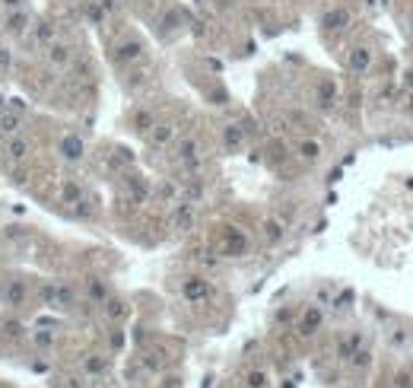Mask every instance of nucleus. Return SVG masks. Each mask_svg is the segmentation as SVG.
I'll return each instance as SVG.
<instances>
[{"label": "nucleus", "mask_w": 413, "mask_h": 388, "mask_svg": "<svg viewBox=\"0 0 413 388\" xmlns=\"http://www.w3.org/2000/svg\"><path fill=\"white\" fill-rule=\"evenodd\" d=\"M32 26V16H29V10H10V16H6V23H3V29L10 32V35H26V29Z\"/></svg>", "instance_id": "f257e3e1"}, {"label": "nucleus", "mask_w": 413, "mask_h": 388, "mask_svg": "<svg viewBox=\"0 0 413 388\" xmlns=\"http://www.w3.org/2000/svg\"><path fill=\"white\" fill-rule=\"evenodd\" d=\"M29 150H32V143L26 137H6V146H3V153H6V159H10V163H23L26 156H29Z\"/></svg>", "instance_id": "f03ea898"}, {"label": "nucleus", "mask_w": 413, "mask_h": 388, "mask_svg": "<svg viewBox=\"0 0 413 388\" xmlns=\"http://www.w3.org/2000/svg\"><path fill=\"white\" fill-rule=\"evenodd\" d=\"M86 153V143L80 137H73V134H67V137H60V156L70 159V163H77L80 156Z\"/></svg>", "instance_id": "7ed1b4c3"}, {"label": "nucleus", "mask_w": 413, "mask_h": 388, "mask_svg": "<svg viewBox=\"0 0 413 388\" xmlns=\"http://www.w3.org/2000/svg\"><path fill=\"white\" fill-rule=\"evenodd\" d=\"M48 64L54 67V70H64V67L73 64V51L67 48V45H51L48 48Z\"/></svg>", "instance_id": "20e7f679"}, {"label": "nucleus", "mask_w": 413, "mask_h": 388, "mask_svg": "<svg viewBox=\"0 0 413 388\" xmlns=\"http://www.w3.org/2000/svg\"><path fill=\"white\" fill-rule=\"evenodd\" d=\"M172 226H175L178 232L191 229V226H194V207H191V204H178V207H175V213H172Z\"/></svg>", "instance_id": "39448f33"}, {"label": "nucleus", "mask_w": 413, "mask_h": 388, "mask_svg": "<svg viewBox=\"0 0 413 388\" xmlns=\"http://www.w3.org/2000/svg\"><path fill=\"white\" fill-rule=\"evenodd\" d=\"M207 293H210V286L204 283V280H197V277L185 280V296L191 299V303H204V299H207Z\"/></svg>", "instance_id": "423d86ee"}, {"label": "nucleus", "mask_w": 413, "mask_h": 388, "mask_svg": "<svg viewBox=\"0 0 413 388\" xmlns=\"http://www.w3.org/2000/svg\"><path fill=\"white\" fill-rule=\"evenodd\" d=\"M19 128H23V118H19L16 111H3V115H0V134H3V137H16Z\"/></svg>", "instance_id": "0eeeda50"}, {"label": "nucleus", "mask_w": 413, "mask_h": 388, "mask_svg": "<svg viewBox=\"0 0 413 388\" xmlns=\"http://www.w3.org/2000/svg\"><path fill=\"white\" fill-rule=\"evenodd\" d=\"M140 42H121L118 45V51H114V61H121V64H131V61H137L140 57Z\"/></svg>", "instance_id": "6e6552de"}, {"label": "nucleus", "mask_w": 413, "mask_h": 388, "mask_svg": "<svg viewBox=\"0 0 413 388\" xmlns=\"http://www.w3.org/2000/svg\"><path fill=\"white\" fill-rule=\"evenodd\" d=\"M172 137H175V128H172V124H153V128H150V143H153V146H165Z\"/></svg>", "instance_id": "1a4fd4ad"}, {"label": "nucleus", "mask_w": 413, "mask_h": 388, "mask_svg": "<svg viewBox=\"0 0 413 388\" xmlns=\"http://www.w3.org/2000/svg\"><path fill=\"white\" fill-rule=\"evenodd\" d=\"M197 150H200V146H197V140H194V137L181 140V146H178V159H181V163H188V166H194V163H197Z\"/></svg>", "instance_id": "9d476101"}, {"label": "nucleus", "mask_w": 413, "mask_h": 388, "mask_svg": "<svg viewBox=\"0 0 413 388\" xmlns=\"http://www.w3.org/2000/svg\"><path fill=\"white\" fill-rule=\"evenodd\" d=\"M372 64V51L369 48H353L350 51V70H365Z\"/></svg>", "instance_id": "9b49d317"}, {"label": "nucleus", "mask_w": 413, "mask_h": 388, "mask_svg": "<svg viewBox=\"0 0 413 388\" xmlns=\"http://www.w3.org/2000/svg\"><path fill=\"white\" fill-rule=\"evenodd\" d=\"M73 303H77V293H73L67 283H57V303L54 305H57V309H70Z\"/></svg>", "instance_id": "f8f14e48"}, {"label": "nucleus", "mask_w": 413, "mask_h": 388, "mask_svg": "<svg viewBox=\"0 0 413 388\" xmlns=\"http://www.w3.org/2000/svg\"><path fill=\"white\" fill-rule=\"evenodd\" d=\"M32 38H35L38 45L51 42V38H54V26L51 23H35V26H32Z\"/></svg>", "instance_id": "ddd939ff"}, {"label": "nucleus", "mask_w": 413, "mask_h": 388, "mask_svg": "<svg viewBox=\"0 0 413 388\" xmlns=\"http://www.w3.org/2000/svg\"><path fill=\"white\" fill-rule=\"evenodd\" d=\"M3 296H6V303H10V305H19V303H23V299H26V286L13 280V283H10V286H6V290H3Z\"/></svg>", "instance_id": "4468645a"}, {"label": "nucleus", "mask_w": 413, "mask_h": 388, "mask_svg": "<svg viewBox=\"0 0 413 388\" xmlns=\"http://www.w3.org/2000/svg\"><path fill=\"white\" fill-rule=\"evenodd\" d=\"M264 239H267V242H280L283 239V223L280 220H267V223H264Z\"/></svg>", "instance_id": "2eb2a0df"}, {"label": "nucleus", "mask_w": 413, "mask_h": 388, "mask_svg": "<svg viewBox=\"0 0 413 388\" xmlns=\"http://www.w3.org/2000/svg\"><path fill=\"white\" fill-rule=\"evenodd\" d=\"M299 156L302 159H318V156H321V143H318V140H302V143H299Z\"/></svg>", "instance_id": "dca6fc26"}, {"label": "nucleus", "mask_w": 413, "mask_h": 388, "mask_svg": "<svg viewBox=\"0 0 413 388\" xmlns=\"http://www.w3.org/2000/svg\"><path fill=\"white\" fill-rule=\"evenodd\" d=\"M318 325H321V312H318V309H308L305 318H302V334H315Z\"/></svg>", "instance_id": "f3484780"}, {"label": "nucleus", "mask_w": 413, "mask_h": 388, "mask_svg": "<svg viewBox=\"0 0 413 388\" xmlns=\"http://www.w3.org/2000/svg\"><path fill=\"white\" fill-rule=\"evenodd\" d=\"M347 23H350V16L343 10H334V13L324 16V26H328V29H340V26H347Z\"/></svg>", "instance_id": "a211bd4d"}, {"label": "nucleus", "mask_w": 413, "mask_h": 388, "mask_svg": "<svg viewBox=\"0 0 413 388\" xmlns=\"http://www.w3.org/2000/svg\"><path fill=\"white\" fill-rule=\"evenodd\" d=\"M86 290H89V296L96 299V303H105V283L99 277H92V280H86Z\"/></svg>", "instance_id": "6ab92c4d"}, {"label": "nucleus", "mask_w": 413, "mask_h": 388, "mask_svg": "<svg viewBox=\"0 0 413 388\" xmlns=\"http://www.w3.org/2000/svg\"><path fill=\"white\" fill-rule=\"evenodd\" d=\"M222 140H226L229 150H235V146H242V128H235V124H229L226 134H222Z\"/></svg>", "instance_id": "aec40b11"}, {"label": "nucleus", "mask_w": 413, "mask_h": 388, "mask_svg": "<svg viewBox=\"0 0 413 388\" xmlns=\"http://www.w3.org/2000/svg\"><path fill=\"white\" fill-rule=\"evenodd\" d=\"M245 385H248V388H267V372H261V369H254V372H248V379H245Z\"/></svg>", "instance_id": "412c9836"}, {"label": "nucleus", "mask_w": 413, "mask_h": 388, "mask_svg": "<svg viewBox=\"0 0 413 388\" xmlns=\"http://www.w3.org/2000/svg\"><path fill=\"white\" fill-rule=\"evenodd\" d=\"M318 96H321V105H330V102H334V83H321Z\"/></svg>", "instance_id": "4be33fe9"}, {"label": "nucleus", "mask_w": 413, "mask_h": 388, "mask_svg": "<svg viewBox=\"0 0 413 388\" xmlns=\"http://www.w3.org/2000/svg\"><path fill=\"white\" fill-rule=\"evenodd\" d=\"M35 344L51 347V344H54V334H51V331H45V328H38V331H35Z\"/></svg>", "instance_id": "5701e85b"}, {"label": "nucleus", "mask_w": 413, "mask_h": 388, "mask_svg": "<svg viewBox=\"0 0 413 388\" xmlns=\"http://www.w3.org/2000/svg\"><path fill=\"white\" fill-rule=\"evenodd\" d=\"M353 366H356V369H365V366H369V350L353 353Z\"/></svg>", "instance_id": "b1692460"}, {"label": "nucleus", "mask_w": 413, "mask_h": 388, "mask_svg": "<svg viewBox=\"0 0 413 388\" xmlns=\"http://www.w3.org/2000/svg\"><path fill=\"white\" fill-rule=\"evenodd\" d=\"M10 64H13V55L0 48V73H6V70H10Z\"/></svg>", "instance_id": "393cba45"}, {"label": "nucleus", "mask_w": 413, "mask_h": 388, "mask_svg": "<svg viewBox=\"0 0 413 388\" xmlns=\"http://www.w3.org/2000/svg\"><path fill=\"white\" fill-rule=\"evenodd\" d=\"M137 124H140V131H150L153 128V118L146 115V111H137Z\"/></svg>", "instance_id": "a878e982"}, {"label": "nucleus", "mask_w": 413, "mask_h": 388, "mask_svg": "<svg viewBox=\"0 0 413 388\" xmlns=\"http://www.w3.org/2000/svg\"><path fill=\"white\" fill-rule=\"evenodd\" d=\"M102 360H86V369H89V372H102Z\"/></svg>", "instance_id": "bb28decb"}, {"label": "nucleus", "mask_w": 413, "mask_h": 388, "mask_svg": "<svg viewBox=\"0 0 413 388\" xmlns=\"http://www.w3.org/2000/svg\"><path fill=\"white\" fill-rule=\"evenodd\" d=\"M121 312H124V309H121V303H108V315H111V318H118Z\"/></svg>", "instance_id": "cd10ccee"}, {"label": "nucleus", "mask_w": 413, "mask_h": 388, "mask_svg": "<svg viewBox=\"0 0 413 388\" xmlns=\"http://www.w3.org/2000/svg\"><path fill=\"white\" fill-rule=\"evenodd\" d=\"M397 388H410V376L404 372V376H397Z\"/></svg>", "instance_id": "c85d7f7f"}, {"label": "nucleus", "mask_w": 413, "mask_h": 388, "mask_svg": "<svg viewBox=\"0 0 413 388\" xmlns=\"http://www.w3.org/2000/svg\"><path fill=\"white\" fill-rule=\"evenodd\" d=\"M6 6H10V10H23V0H3Z\"/></svg>", "instance_id": "c756f323"}, {"label": "nucleus", "mask_w": 413, "mask_h": 388, "mask_svg": "<svg viewBox=\"0 0 413 388\" xmlns=\"http://www.w3.org/2000/svg\"><path fill=\"white\" fill-rule=\"evenodd\" d=\"M404 83H407L410 89H413V70H407V77H404Z\"/></svg>", "instance_id": "7c9ffc66"}, {"label": "nucleus", "mask_w": 413, "mask_h": 388, "mask_svg": "<svg viewBox=\"0 0 413 388\" xmlns=\"http://www.w3.org/2000/svg\"><path fill=\"white\" fill-rule=\"evenodd\" d=\"M0 102H3V99H0Z\"/></svg>", "instance_id": "2f4dec72"}]
</instances>
